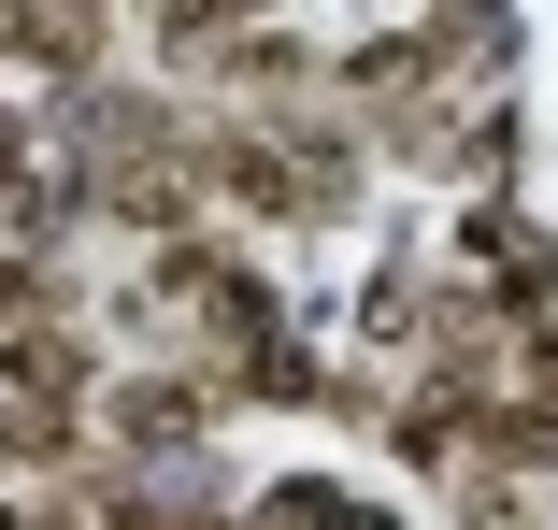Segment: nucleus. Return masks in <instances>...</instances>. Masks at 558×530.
Segmentation results:
<instances>
[{
	"instance_id": "2",
	"label": "nucleus",
	"mask_w": 558,
	"mask_h": 530,
	"mask_svg": "<svg viewBox=\"0 0 558 530\" xmlns=\"http://www.w3.org/2000/svg\"><path fill=\"white\" fill-rule=\"evenodd\" d=\"M0 158H15V116H0Z\"/></svg>"
},
{
	"instance_id": "1",
	"label": "nucleus",
	"mask_w": 558,
	"mask_h": 530,
	"mask_svg": "<svg viewBox=\"0 0 558 530\" xmlns=\"http://www.w3.org/2000/svg\"><path fill=\"white\" fill-rule=\"evenodd\" d=\"M272 530H387V516H373V502H329V487H287Z\"/></svg>"
}]
</instances>
